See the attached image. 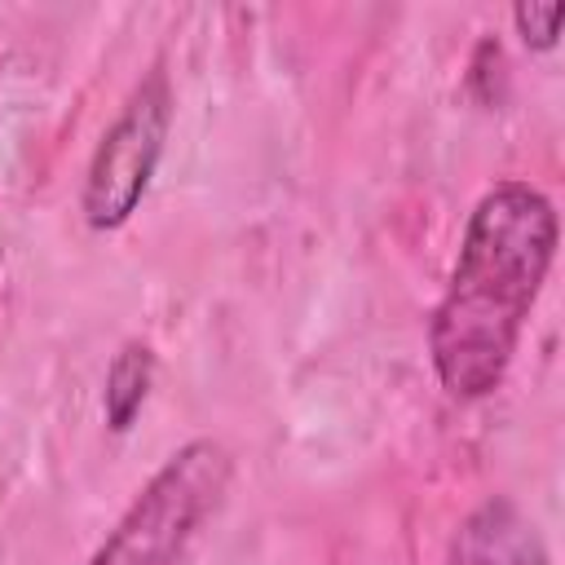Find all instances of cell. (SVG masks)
Here are the masks:
<instances>
[{
	"mask_svg": "<svg viewBox=\"0 0 565 565\" xmlns=\"http://www.w3.org/2000/svg\"><path fill=\"white\" fill-rule=\"evenodd\" d=\"M446 565H547L534 521L512 499H486L455 530Z\"/></svg>",
	"mask_w": 565,
	"mask_h": 565,
	"instance_id": "cell-4",
	"label": "cell"
},
{
	"mask_svg": "<svg viewBox=\"0 0 565 565\" xmlns=\"http://www.w3.org/2000/svg\"><path fill=\"white\" fill-rule=\"evenodd\" d=\"M556 252V207L525 181L481 194L468 216L450 287L433 313L428 349L446 393L486 397L503 384L521 327Z\"/></svg>",
	"mask_w": 565,
	"mask_h": 565,
	"instance_id": "cell-1",
	"label": "cell"
},
{
	"mask_svg": "<svg viewBox=\"0 0 565 565\" xmlns=\"http://www.w3.org/2000/svg\"><path fill=\"white\" fill-rule=\"evenodd\" d=\"M150 380H154V353H150L146 344H137V340L124 344V349L115 353L110 371H106V393H102V402H106V424H110L115 433H124V428L137 419V411L146 406Z\"/></svg>",
	"mask_w": 565,
	"mask_h": 565,
	"instance_id": "cell-5",
	"label": "cell"
},
{
	"mask_svg": "<svg viewBox=\"0 0 565 565\" xmlns=\"http://www.w3.org/2000/svg\"><path fill=\"white\" fill-rule=\"evenodd\" d=\"M168 119H172L168 79L159 71H150L132 88L128 106L119 110V119L106 128V137L93 150V163L84 177V221L93 230H119L137 212V203L159 168Z\"/></svg>",
	"mask_w": 565,
	"mask_h": 565,
	"instance_id": "cell-3",
	"label": "cell"
},
{
	"mask_svg": "<svg viewBox=\"0 0 565 565\" xmlns=\"http://www.w3.org/2000/svg\"><path fill=\"white\" fill-rule=\"evenodd\" d=\"M512 18H516V31H521L525 44L552 49L556 31H561V18H565V4H516Z\"/></svg>",
	"mask_w": 565,
	"mask_h": 565,
	"instance_id": "cell-6",
	"label": "cell"
},
{
	"mask_svg": "<svg viewBox=\"0 0 565 565\" xmlns=\"http://www.w3.org/2000/svg\"><path fill=\"white\" fill-rule=\"evenodd\" d=\"M230 450L212 437L185 441L168 463L141 486L119 525L93 552L88 565H181L199 525L216 512L230 486Z\"/></svg>",
	"mask_w": 565,
	"mask_h": 565,
	"instance_id": "cell-2",
	"label": "cell"
}]
</instances>
